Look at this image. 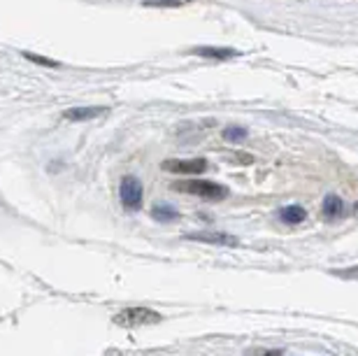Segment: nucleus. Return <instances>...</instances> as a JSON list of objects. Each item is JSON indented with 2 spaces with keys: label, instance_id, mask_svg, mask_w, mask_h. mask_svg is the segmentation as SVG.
Masks as SVG:
<instances>
[{
  "label": "nucleus",
  "instance_id": "1a4fd4ad",
  "mask_svg": "<svg viewBox=\"0 0 358 356\" xmlns=\"http://www.w3.org/2000/svg\"><path fill=\"white\" fill-rule=\"evenodd\" d=\"M193 54H198V56H205V59H233V56H238L240 52H235V49L198 47V49H193Z\"/></svg>",
  "mask_w": 358,
  "mask_h": 356
},
{
  "label": "nucleus",
  "instance_id": "f257e3e1",
  "mask_svg": "<svg viewBox=\"0 0 358 356\" xmlns=\"http://www.w3.org/2000/svg\"><path fill=\"white\" fill-rule=\"evenodd\" d=\"M119 329L133 331V329H142V326H156L163 322V317L159 312H154L152 308H126L114 315L112 319Z\"/></svg>",
  "mask_w": 358,
  "mask_h": 356
},
{
  "label": "nucleus",
  "instance_id": "0eeeda50",
  "mask_svg": "<svg viewBox=\"0 0 358 356\" xmlns=\"http://www.w3.org/2000/svg\"><path fill=\"white\" fill-rule=\"evenodd\" d=\"M324 217L331 219V222H335V219H340L342 215H345V201H342L340 196H326L324 198Z\"/></svg>",
  "mask_w": 358,
  "mask_h": 356
},
{
  "label": "nucleus",
  "instance_id": "9b49d317",
  "mask_svg": "<svg viewBox=\"0 0 358 356\" xmlns=\"http://www.w3.org/2000/svg\"><path fill=\"white\" fill-rule=\"evenodd\" d=\"M245 138H247V131H245V128H226V131H224V140H228V142L245 140Z\"/></svg>",
  "mask_w": 358,
  "mask_h": 356
},
{
  "label": "nucleus",
  "instance_id": "f03ea898",
  "mask_svg": "<svg viewBox=\"0 0 358 356\" xmlns=\"http://www.w3.org/2000/svg\"><path fill=\"white\" fill-rule=\"evenodd\" d=\"M175 191H182V194H191L198 198H205V201H224L228 196V189L221 187L217 182L210 180H189V182H177L173 184Z\"/></svg>",
  "mask_w": 358,
  "mask_h": 356
},
{
  "label": "nucleus",
  "instance_id": "39448f33",
  "mask_svg": "<svg viewBox=\"0 0 358 356\" xmlns=\"http://www.w3.org/2000/svg\"><path fill=\"white\" fill-rule=\"evenodd\" d=\"M186 240L210 242V245H224V247H235V245H238V238L228 236V233H189Z\"/></svg>",
  "mask_w": 358,
  "mask_h": 356
},
{
  "label": "nucleus",
  "instance_id": "7ed1b4c3",
  "mask_svg": "<svg viewBox=\"0 0 358 356\" xmlns=\"http://www.w3.org/2000/svg\"><path fill=\"white\" fill-rule=\"evenodd\" d=\"M119 196H121V203H124V208L128 210H140L142 208V198H145V189H142V182L138 177L128 175L121 180L119 184Z\"/></svg>",
  "mask_w": 358,
  "mask_h": 356
},
{
  "label": "nucleus",
  "instance_id": "423d86ee",
  "mask_svg": "<svg viewBox=\"0 0 358 356\" xmlns=\"http://www.w3.org/2000/svg\"><path fill=\"white\" fill-rule=\"evenodd\" d=\"M105 115V108H73L68 112H63V119L68 121H89V119H98Z\"/></svg>",
  "mask_w": 358,
  "mask_h": 356
},
{
  "label": "nucleus",
  "instance_id": "9d476101",
  "mask_svg": "<svg viewBox=\"0 0 358 356\" xmlns=\"http://www.w3.org/2000/svg\"><path fill=\"white\" fill-rule=\"evenodd\" d=\"M152 217L159 219V222H173V219H177V210L170 208V205H156L152 210Z\"/></svg>",
  "mask_w": 358,
  "mask_h": 356
},
{
  "label": "nucleus",
  "instance_id": "20e7f679",
  "mask_svg": "<svg viewBox=\"0 0 358 356\" xmlns=\"http://www.w3.org/2000/svg\"><path fill=\"white\" fill-rule=\"evenodd\" d=\"M163 170L177 173V175H198L207 170V161L205 159H168V161H163Z\"/></svg>",
  "mask_w": 358,
  "mask_h": 356
},
{
  "label": "nucleus",
  "instance_id": "ddd939ff",
  "mask_svg": "<svg viewBox=\"0 0 358 356\" xmlns=\"http://www.w3.org/2000/svg\"><path fill=\"white\" fill-rule=\"evenodd\" d=\"M247 356H282V350H249Z\"/></svg>",
  "mask_w": 358,
  "mask_h": 356
},
{
  "label": "nucleus",
  "instance_id": "f8f14e48",
  "mask_svg": "<svg viewBox=\"0 0 358 356\" xmlns=\"http://www.w3.org/2000/svg\"><path fill=\"white\" fill-rule=\"evenodd\" d=\"M26 59H31L33 63H40V66L59 68V63H56V61H52V59H42V56H35V54H26Z\"/></svg>",
  "mask_w": 358,
  "mask_h": 356
},
{
  "label": "nucleus",
  "instance_id": "4468645a",
  "mask_svg": "<svg viewBox=\"0 0 358 356\" xmlns=\"http://www.w3.org/2000/svg\"><path fill=\"white\" fill-rule=\"evenodd\" d=\"M335 275H340V277H358V270H335Z\"/></svg>",
  "mask_w": 358,
  "mask_h": 356
},
{
  "label": "nucleus",
  "instance_id": "6e6552de",
  "mask_svg": "<svg viewBox=\"0 0 358 356\" xmlns=\"http://www.w3.org/2000/svg\"><path fill=\"white\" fill-rule=\"evenodd\" d=\"M279 219H282L284 224H300V222H305L307 215L300 205H286V208L279 210Z\"/></svg>",
  "mask_w": 358,
  "mask_h": 356
}]
</instances>
